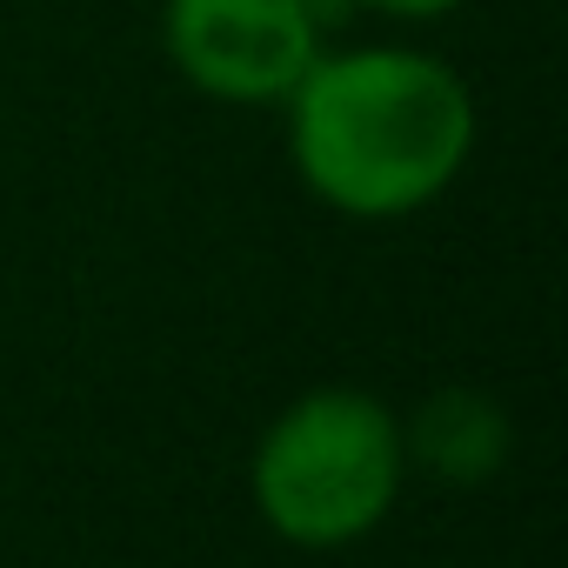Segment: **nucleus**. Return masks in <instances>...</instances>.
Here are the masks:
<instances>
[{"mask_svg":"<svg viewBox=\"0 0 568 568\" xmlns=\"http://www.w3.org/2000/svg\"><path fill=\"white\" fill-rule=\"evenodd\" d=\"M288 154L315 201L395 221L455 187L475 154L468 81L415 48L315 54L288 94Z\"/></svg>","mask_w":568,"mask_h":568,"instance_id":"nucleus-1","label":"nucleus"},{"mask_svg":"<svg viewBox=\"0 0 568 568\" xmlns=\"http://www.w3.org/2000/svg\"><path fill=\"white\" fill-rule=\"evenodd\" d=\"M408 448L388 402L362 388H308L281 408L247 462V495L288 548H348L402 501Z\"/></svg>","mask_w":568,"mask_h":568,"instance_id":"nucleus-2","label":"nucleus"},{"mask_svg":"<svg viewBox=\"0 0 568 568\" xmlns=\"http://www.w3.org/2000/svg\"><path fill=\"white\" fill-rule=\"evenodd\" d=\"M161 41L194 94L267 108L315 68L322 21L308 0H168Z\"/></svg>","mask_w":568,"mask_h":568,"instance_id":"nucleus-3","label":"nucleus"},{"mask_svg":"<svg viewBox=\"0 0 568 568\" xmlns=\"http://www.w3.org/2000/svg\"><path fill=\"white\" fill-rule=\"evenodd\" d=\"M402 448H408V462H422L435 481H448V488H481V481L508 462L515 435H508V415H501L488 395H475V388H442V395H428L422 415L402 428Z\"/></svg>","mask_w":568,"mask_h":568,"instance_id":"nucleus-4","label":"nucleus"},{"mask_svg":"<svg viewBox=\"0 0 568 568\" xmlns=\"http://www.w3.org/2000/svg\"><path fill=\"white\" fill-rule=\"evenodd\" d=\"M355 8H375V14H402V21H428V14H448L462 0H355Z\"/></svg>","mask_w":568,"mask_h":568,"instance_id":"nucleus-5","label":"nucleus"}]
</instances>
